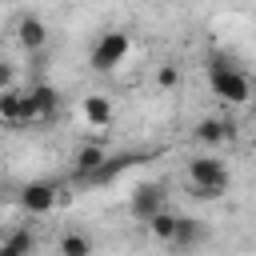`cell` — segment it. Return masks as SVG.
I'll return each instance as SVG.
<instances>
[{"label":"cell","instance_id":"277c9868","mask_svg":"<svg viewBox=\"0 0 256 256\" xmlns=\"http://www.w3.org/2000/svg\"><path fill=\"white\" fill-rule=\"evenodd\" d=\"M188 180H192V188H216V192H228V184H232L228 164L216 160V156H192L188 160Z\"/></svg>","mask_w":256,"mask_h":256},{"label":"cell","instance_id":"7a4b0ae2","mask_svg":"<svg viewBox=\"0 0 256 256\" xmlns=\"http://www.w3.org/2000/svg\"><path fill=\"white\" fill-rule=\"evenodd\" d=\"M60 104V92L52 84H32L20 92V124H36V120H48Z\"/></svg>","mask_w":256,"mask_h":256},{"label":"cell","instance_id":"5bb4252c","mask_svg":"<svg viewBox=\"0 0 256 256\" xmlns=\"http://www.w3.org/2000/svg\"><path fill=\"white\" fill-rule=\"evenodd\" d=\"M92 248H96V244H92L88 232H64L60 244H56L60 256H92Z\"/></svg>","mask_w":256,"mask_h":256},{"label":"cell","instance_id":"52a82bcc","mask_svg":"<svg viewBox=\"0 0 256 256\" xmlns=\"http://www.w3.org/2000/svg\"><path fill=\"white\" fill-rule=\"evenodd\" d=\"M232 136H236V124L224 120V116H204V120L196 124V140H200V144H224V140H232Z\"/></svg>","mask_w":256,"mask_h":256},{"label":"cell","instance_id":"5b68a950","mask_svg":"<svg viewBox=\"0 0 256 256\" xmlns=\"http://www.w3.org/2000/svg\"><path fill=\"white\" fill-rule=\"evenodd\" d=\"M168 204H164V184H156V180H148V184H136L132 188V196H128V216L132 220H152L156 212H164Z\"/></svg>","mask_w":256,"mask_h":256},{"label":"cell","instance_id":"7c38bea8","mask_svg":"<svg viewBox=\"0 0 256 256\" xmlns=\"http://www.w3.org/2000/svg\"><path fill=\"white\" fill-rule=\"evenodd\" d=\"M32 248H36L32 228H16V232H8L0 240V256H32Z\"/></svg>","mask_w":256,"mask_h":256},{"label":"cell","instance_id":"d6986e66","mask_svg":"<svg viewBox=\"0 0 256 256\" xmlns=\"http://www.w3.org/2000/svg\"><path fill=\"white\" fill-rule=\"evenodd\" d=\"M192 196H196V200H216V196H224V192H216V188H192Z\"/></svg>","mask_w":256,"mask_h":256},{"label":"cell","instance_id":"6da1fadb","mask_svg":"<svg viewBox=\"0 0 256 256\" xmlns=\"http://www.w3.org/2000/svg\"><path fill=\"white\" fill-rule=\"evenodd\" d=\"M208 84H212V92H216L224 104H248V100H252V80H248L236 64L212 60V64H208Z\"/></svg>","mask_w":256,"mask_h":256},{"label":"cell","instance_id":"4fadbf2b","mask_svg":"<svg viewBox=\"0 0 256 256\" xmlns=\"http://www.w3.org/2000/svg\"><path fill=\"white\" fill-rule=\"evenodd\" d=\"M200 236H204L200 220H192V216H176V232H172L168 244H176V248H192V244H200Z\"/></svg>","mask_w":256,"mask_h":256},{"label":"cell","instance_id":"8992f818","mask_svg":"<svg viewBox=\"0 0 256 256\" xmlns=\"http://www.w3.org/2000/svg\"><path fill=\"white\" fill-rule=\"evenodd\" d=\"M60 196H64V192H60L56 180H32V184L20 192V208H24V212H48V208L60 204ZM64 200H68V196H64Z\"/></svg>","mask_w":256,"mask_h":256},{"label":"cell","instance_id":"e0dca14e","mask_svg":"<svg viewBox=\"0 0 256 256\" xmlns=\"http://www.w3.org/2000/svg\"><path fill=\"white\" fill-rule=\"evenodd\" d=\"M176 80H180V72H176L172 64H164V68L156 72V84H160V88H176Z\"/></svg>","mask_w":256,"mask_h":256},{"label":"cell","instance_id":"ba28073f","mask_svg":"<svg viewBox=\"0 0 256 256\" xmlns=\"http://www.w3.org/2000/svg\"><path fill=\"white\" fill-rule=\"evenodd\" d=\"M16 40H20V48L40 52V48L48 44V24H44L40 16H24V20H20V28H16Z\"/></svg>","mask_w":256,"mask_h":256},{"label":"cell","instance_id":"8fae6325","mask_svg":"<svg viewBox=\"0 0 256 256\" xmlns=\"http://www.w3.org/2000/svg\"><path fill=\"white\" fill-rule=\"evenodd\" d=\"M80 112H84V120H88L92 128H108V124H112V104H108V96H84Z\"/></svg>","mask_w":256,"mask_h":256},{"label":"cell","instance_id":"9c48e42d","mask_svg":"<svg viewBox=\"0 0 256 256\" xmlns=\"http://www.w3.org/2000/svg\"><path fill=\"white\" fill-rule=\"evenodd\" d=\"M140 160H144L140 152H120V156H108V160H104V164L96 168V176H92L88 184H108V180H116V176H120L124 168H132V164H140Z\"/></svg>","mask_w":256,"mask_h":256},{"label":"cell","instance_id":"3957f363","mask_svg":"<svg viewBox=\"0 0 256 256\" xmlns=\"http://www.w3.org/2000/svg\"><path fill=\"white\" fill-rule=\"evenodd\" d=\"M128 48H132V40H128V32H120V28H112V32H104L96 44H92V72H112L124 56H128Z\"/></svg>","mask_w":256,"mask_h":256},{"label":"cell","instance_id":"2e32d148","mask_svg":"<svg viewBox=\"0 0 256 256\" xmlns=\"http://www.w3.org/2000/svg\"><path fill=\"white\" fill-rule=\"evenodd\" d=\"M0 120L4 124H20V88L0 92Z\"/></svg>","mask_w":256,"mask_h":256},{"label":"cell","instance_id":"9a60e30c","mask_svg":"<svg viewBox=\"0 0 256 256\" xmlns=\"http://www.w3.org/2000/svg\"><path fill=\"white\" fill-rule=\"evenodd\" d=\"M148 232H152L156 240H164V244H168V240H172V232H176V212H168V208H164V212H156V216L148 220Z\"/></svg>","mask_w":256,"mask_h":256},{"label":"cell","instance_id":"30bf717a","mask_svg":"<svg viewBox=\"0 0 256 256\" xmlns=\"http://www.w3.org/2000/svg\"><path fill=\"white\" fill-rule=\"evenodd\" d=\"M104 160H108V152H104L100 144H84V148L76 152V176H80V180L88 184V180L96 176V168H100Z\"/></svg>","mask_w":256,"mask_h":256},{"label":"cell","instance_id":"ac0fdd59","mask_svg":"<svg viewBox=\"0 0 256 256\" xmlns=\"http://www.w3.org/2000/svg\"><path fill=\"white\" fill-rule=\"evenodd\" d=\"M12 76H16V72H12V64H8V60H0V92H8V88H12Z\"/></svg>","mask_w":256,"mask_h":256}]
</instances>
